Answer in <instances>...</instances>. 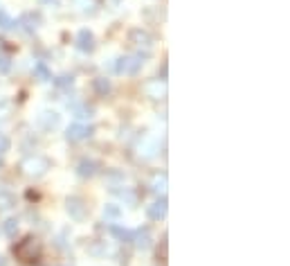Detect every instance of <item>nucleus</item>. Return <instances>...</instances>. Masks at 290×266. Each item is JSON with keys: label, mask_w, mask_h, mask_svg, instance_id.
Segmentation results:
<instances>
[{"label": "nucleus", "mask_w": 290, "mask_h": 266, "mask_svg": "<svg viewBox=\"0 0 290 266\" xmlns=\"http://www.w3.org/2000/svg\"><path fill=\"white\" fill-rule=\"evenodd\" d=\"M21 169L25 176L29 178H41V176L48 174L50 169V160L45 156H38V154H32V156H25L21 163Z\"/></svg>", "instance_id": "nucleus-2"}, {"label": "nucleus", "mask_w": 290, "mask_h": 266, "mask_svg": "<svg viewBox=\"0 0 290 266\" xmlns=\"http://www.w3.org/2000/svg\"><path fill=\"white\" fill-rule=\"evenodd\" d=\"M133 244H135L137 250H148L151 248V244H153V237H151V230L148 228H137L135 233H133Z\"/></svg>", "instance_id": "nucleus-12"}, {"label": "nucleus", "mask_w": 290, "mask_h": 266, "mask_svg": "<svg viewBox=\"0 0 290 266\" xmlns=\"http://www.w3.org/2000/svg\"><path fill=\"white\" fill-rule=\"evenodd\" d=\"M11 70V59L7 54H0V75H7Z\"/></svg>", "instance_id": "nucleus-28"}, {"label": "nucleus", "mask_w": 290, "mask_h": 266, "mask_svg": "<svg viewBox=\"0 0 290 266\" xmlns=\"http://www.w3.org/2000/svg\"><path fill=\"white\" fill-rule=\"evenodd\" d=\"M92 88H95V93H97V95H101V97H106L108 93L113 91L111 81L106 79V77H97V79L92 81Z\"/></svg>", "instance_id": "nucleus-20"}, {"label": "nucleus", "mask_w": 290, "mask_h": 266, "mask_svg": "<svg viewBox=\"0 0 290 266\" xmlns=\"http://www.w3.org/2000/svg\"><path fill=\"white\" fill-rule=\"evenodd\" d=\"M9 147H11V142H9V138H7L5 133H0V156L5 154V151H9Z\"/></svg>", "instance_id": "nucleus-29"}, {"label": "nucleus", "mask_w": 290, "mask_h": 266, "mask_svg": "<svg viewBox=\"0 0 290 266\" xmlns=\"http://www.w3.org/2000/svg\"><path fill=\"white\" fill-rule=\"evenodd\" d=\"M77 50L84 54H90L95 50V34L90 30H79V34H77Z\"/></svg>", "instance_id": "nucleus-10"}, {"label": "nucleus", "mask_w": 290, "mask_h": 266, "mask_svg": "<svg viewBox=\"0 0 290 266\" xmlns=\"http://www.w3.org/2000/svg\"><path fill=\"white\" fill-rule=\"evenodd\" d=\"M106 181H108L111 190H119V187H124V183H126V174L119 169H111L106 174Z\"/></svg>", "instance_id": "nucleus-16"}, {"label": "nucleus", "mask_w": 290, "mask_h": 266, "mask_svg": "<svg viewBox=\"0 0 290 266\" xmlns=\"http://www.w3.org/2000/svg\"><path fill=\"white\" fill-rule=\"evenodd\" d=\"M111 234L115 237L117 241H121V244H128V241L133 239V233L128 228H121V226H111Z\"/></svg>", "instance_id": "nucleus-19"}, {"label": "nucleus", "mask_w": 290, "mask_h": 266, "mask_svg": "<svg viewBox=\"0 0 290 266\" xmlns=\"http://www.w3.org/2000/svg\"><path fill=\"white\" fill-rule=\"evenodd\" d=\"M167 93H169V86H167V79H151L144 84V95L148 97V100L153 101H160L167 97Z\"/></svg>", "instance_id": "nucleus-8"}, {"label": "nucleus", "mask_w": 290, "mask_h": 266, "mask_svg": "<svg viewBox=\"0 0 290 266\" xmlns=\"http://www.w3.org/2000/svg\"><path fill=\"white\" fill-rule=\"evenodd\" d=\"M72 5L84 16H95L99 9V0H72Z\"/></svg>", "instance_id": "nucleus-14"}, {"label": "nucleus", "mask_w": 290, "mask_h": 266, "mask_svg": "<svg viewBox=\"0 0 290 266\" xmlns=\"http://www.w3.org/2000/svg\"><path fill=\"white\" fill-rule=\"evenodd\" d=\"M77 174H79L81 178H92V176L99 174V163H97V160H90V158L79 160V165H77Z\"/></svg>", "instance_id": "nucleus-13"}, {"label": "nucleus", "mask_w": 290, "mask_h": 266, "mask_svg": "<svg viewBox=\"0 0 290 266\" xmlns=\"http://www.w3.org/2000/svg\"><path fill=\"white\" fill-rule=\"evenodd\" d=\"M167 210H169V203H167V197H158L151 205H148V217L155 219V221H162L167 217Z\"/></svg>", "instance_id": "nucleus-11"}, {"label": "nucleus", "mask_w": 290, "mask_h": 266, "mask_svg": "<svg viewBox=\"0 0 290 266\" xmlns=\"http://www.w3.org/2000/svg\"><path fill=\"white\" fill-rule=\"evenodd\" d=\"M34 77H36L38 81H52V72H50V68L43 64V61L34 64Z\"/></svg>", "instance_id": "nucleus-21"}, {"label": "nucleus", "mask_w": 290, "mask_h": 266, "mask_svg": "<svg viewBox=\"0 0 290 266\" xmlns=\"http://www.w3.org/2000/svg\"><path fill=\"white\" fill-rule=\"evenodd\" d=\"M14 205H16V199L9 192H0V210H11Z\"/></svg>", "instance_id": "nucleus-25"}, {"label": "nucleus", "mask_w": 290, "mask_h": 266, "mask_svg": "<svg viewBox=\"0 0 290 266\" xmlns=\"http://www.w3.org/2000/svg\"><path fill=\"white\" fill-rule=\"evenodd\" d=\"M72 84H74L72 75H61L54 79V86H57V88H72Z\"/></svg>", "instance_id": "nucleus-27"}, {"label": "nucleus", "mask_w": 290, "mask_h": 266, "mask_svg": "<svg viewBox=\"0 0 290 266\" xmlns=\"http://www.w3.org/2000/svg\"><path fill=\"white\" fill-rule=\"evenodd\" d=\"M160 151V142L153 138V135H142V138L135 142V156L140 160H151L155 158Z\"/></svg>", "instance_id": "nucleus-5"}, {"label": "nucleus", "mask_w": 290, "mask_h": 266, "mask_svg": "<svg viewBox=\"0 0 290 266\" xmlns=\"http://www.w3.org/2000/svg\"><path fill=\"white\" fill-rule=\"evenodd\" d=\"M14 255H16V260L25 262V264H32V262H36L41 257V241L36 237H25L23 241H18L14 246Z\"/></svg>", "instance_id": "nucleus-1"}, {"label": "nucleus", "mask_w": 290, "mask_h": 266, "mask_svg": "<svg viewBox=\"0 0 290 266\" xmlns=\"http://www.w3.org/2000/svg\"><path fill=\"white\" fill-rule=\"evenodd\" d=\"M11 27H14V21H11V16L9 14H7L5 9H2V7H0V30H11Z\"/></svg>", "instance_id": "nucleus-26"}, {"label": "nucleus", "mask_w": 290, "mask_h": 266, "mask_svg": "<svg viewBox=\"0 0 290 266\" xmlns=\"http://www.w3.org/2000/svg\"><path fill=\"white\" fill-rule=\"evenodd\" d=\"M43 2H54V0H43Z\"/></svg>", "instance_id": "nucleus-31"}, {"label": "nucleus", "mask_w": 290, "mask_h": 266, "mask_svg": "<svg viewBox=\"0 0 290 266\" xmlns=\"http://www.w3.org/2000/svg\"><path fill=\"white\" fill-rule=\"evenodd\" d=\"M16 25L21 27L25 34H34V32H36V27H38V16H34V14H25V16H23Z\"/></svg>", "instance_id": "nucleus-17"}, {"label": "nucleus", "mask_w": 290, "mask_h": 266, "mask_svg": "<svg viewBox=\"0 0 290 266\" xmlns=\"http://www.w3.org/2000/svg\"><path fill=\"white\" fill-rule=\"evenodd\" d=\"M121 217V208L115 205V203H106L104 205V219L106 221H117Z\"/></svg>", "instance_id": "nucleus-23"}, {"label": "nucleus", "mask_w": 290, "mask_h": 266, "mask_svg": "<svg viewBox=\"0 0 290 266\" xmlns=\"http://www.w3.org/2000/svg\"><path fill=\"white\" fill-rule=\"evenodd\" d=\"M144 59H146V54H142V52L140 54H124V57L117 59L115 70L119 72V75H137L144 66Z\"/></svg>", "instance_id": "nucleus-3"}, {"label": "nucleus", "mask_w": 290, "mask_h": 266, "mask_svg": "<svg viewBox=\"0 0 290 266\" xmlns=\"http://www.w3.org/2000/svg\"><path fill=\"white\" fill-rule=\"evenodd\" d=\"M36 122L41 129H45V131H52V129H58V124H61V115H58L57 111H41L36 117Z\"/></svg>", "instance_id": "nucleus-9"}, {"label": "nucleus", "mask_w": 290, "mask_h": 266, "mask_svg": "<svg viewBox=\"0 0 290 266\" xmlns=\"http://www.w3.org/2000/svg\"><path fill=\"white\" fill-rule=\"evenodd\" d=\"M167 187H169V176L164 174V171H162V174H155L153 178H151V192H155L158 197H160V194L164 197Z\"/></svg>", "instance_id": "nucleus-15"}, {"label": "nucleus", "mask_w": 290, "mask_h": 266, "mask_svg": "<svg viewBox=\"0 0 290 266\" xmlns=\"http://www.w3.org/2000/svg\"><path fill=\"white\" fill-rule=\"evenodd\" d=\"M95 133V129L90 127V124H81V122H74L65 129V140L68 142H84L88 140L90 135Z\"/></svg>", "instance_id": "nucleus-7"}, {"label": "nucleus", "mask_w": 290, "mask_h": 266, "mask_svg": "<svg viewBox=\"0 0 290 266\" xmlns=\"http://www.w3.org/2000/svg\"><path fill=\"white\" fill-rule=\"evenodd\" d=\"M128 43H131L133 48L140 50V52L144 50V54H146L153 50L155 38H153V34L148 32V30H144V27H133L131 32H128Z\"/></svg>", "instance_id": "nucleus-4"}, {"label": "nucleus", "mask_w": 290, "mask_h": 266, "mask_svg": "<svg viewBox=\"0 0 290 266\" xmlns=\"http://www.w3.org/2000/svg\"><path fill=\"white\" fill-rule=\"evenodd\" d=\"M117 194V197L121 199V203L124 205H128V208H135L137 205V192H133L131 187H124V190H113Z\"/></svg>", "instance_id": "nucleus-18"}, {"label": "nucleus", "mask_w": 290, "mask_h": 266, "mask_svg": "<svg viewBox=\"0 0 290 266\" xmlns=\"http://www.w3.org/2000/svg\"><path fill=\"white\" fill-rule=\"evenodd\" d=\"M72 113L77 120H90L92 113H95V108L88 106V104H77V106H72Z\"/></svg>", "instance_id": "nucleus-22"}, {"label": "nucleus", "mask_w": 290, "mask_h": 266, "mask_svg": "<svg viewBox=\"0 0 290 266\" xmlns=\"http://www.w3.org/2000/svg\"><path fill=\"white\" fill-rule=\"evenodd\" d=\"M0 266H9V264H7V260H5L2 255H0Z\"/></svg>", "instance_id": "nucleus-30"}, {"label": "nucleus", "mask_w": 290, "mask_h": 266, "mask_svg": "<svg viewBox=\"0 0 290 266\" xmlns=\"http://www.w3.org/2000/svg\"><path fill=\"white\" fill-rule=\"evenodd\" d=\"M0 163H2V156H0Z\"/></svg>", "instance_id": "nucleus-32"}, {"label": "nucleus", "mask_w": 290, "mask_h": 266, "mask_svg": "<svg viewBox=\"0 0 290 266\" xmlns=\"http://www.w3.org/2000/svg\"><path fill=\"white\" fill-rule=\"evenodd\" d=\"M18 228H21V226H18V219H7L5 226H2L5 234H7V237H11V239H14V237L18 234Z\"/></svg>", "instance_id": "nucleus-24"}, {"label": "nucleus", "mask_w": 290, "mask_h": 266, "mask_svg": "<svg viewBox=\"0 0 290 266\" xmlns=\"http://www.w3.org/2000/svg\"><path fill=\"white\" fill-rule=\"evenodd\" d=\"M65 212L72 221H84L86 214H88V205L81 197H68L65 199Z\"/></svg>", "instance_id": "nucleus-6"}]
</instances>
